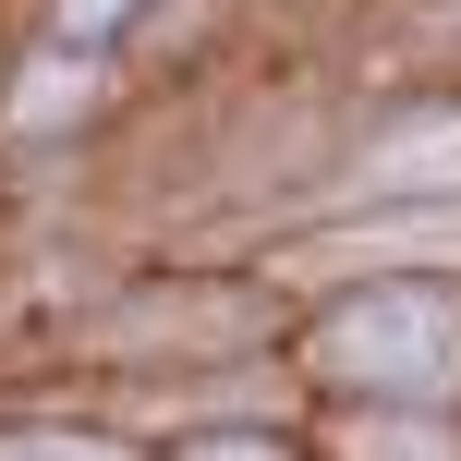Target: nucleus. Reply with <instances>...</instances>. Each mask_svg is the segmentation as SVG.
I'll return each instance as SVG.
<instances>
[{
	"label": "nucleus",
	"instance_id": "nucleus-1",
	"mask_svg": "<svg viewBox=\"0 0 461 461\" xmlns=\"http://www.w3.org/2000/svg\"><path fill=\"white\" fill-rule=\"evenodd\" d=\"M316 365L340 376V389H389V401H438L461 389V316L425 292H365L352 316H328Z\"/></svg>",
	"mask_w": 461,
	"mask_h": 461
},
{
	"label": "nucleus",
	"instance_id": "nucleus-7",
	"mask_svg": "<svg viewBox=\"0 0 461 461\" xmlns=\"http://www.w3.org/2000/svg\"><path fill=\"white\" fill-rule=\"evenodd\" d=\"M194 461H279V449H255V438H230V449H194Z\"/></svg>",
	"mask_w": 461,
	"mask_h": 461
},
{
	"label": "nucleus",
	"instance_id": "nucleus-6",
	"mask_svg": "<svg viewBox=\"0 0 461 461\" xmlns=\"http://www.w3.org/2000/svg\"><path fill=\"white\" fill-rule=\"evenodd\" d=\"M134 0H73V37H97V24H122Z\"/></svg>",
	"mask_w": 461,
	"mask_h": 461
},
{
	"label": "nucleus",
	"instance_id": "nucleus-5",
	"mask_svg": "<svg viewBox=\"0 0 461 461\" xmlns=\"http://www.w3.org/2000/svg\"><path fill=\"white\" fill-rule=\"evenodd\" d=\"M0 461H110V449H86V438H13Z\"/></svg>",
	"mask_w": 461,
	"mask_h": 461
},
{
	"label": "nucleus",
	"instance_id": "nucleus-2",
	"mask_svg": "<svg viewBox=\"0 0 461 461\" xmlns=\"http://www.w3.org/2000/svg\"><path fill=\"white\" fill-rule=\"evenodd\" d=\"M376 183H401V194H438V183H461V122H425V134H401L389 158H376Z\"/></svg>",
	"mask_w": 461,
	"mask_h": 461
},
{
	"label": "nucleus",
	"instance_id": "nucleus-4",
	"mask_svg": "<svg viewBox=\"0 0 461 461\" xmlns=\"http://www.w3.org/2000/svg\"><path fill=\"white\" fill-rule=\"evenodd\" d=\"M73 97H86V61H37L13 110H24V122H49V110H73Z\"/></svg>",
	"mask_w": 461,
	"mask_h": 461
},
{
	"label": "nucleus",
	"instance_id": "nucleus-3",
	"mask_svg": "<svg viewBox=\"0 0 461 461\" xmlns=\"http://www.w3.org/2000/svg\"><path fill=\"white\" fill-rule=\"evenodd\" d=\"M352 461H449L438 425H352Z\"/></svg>",
	"mask_w": 461,
	"mask_h": 461
}]
</instances>
